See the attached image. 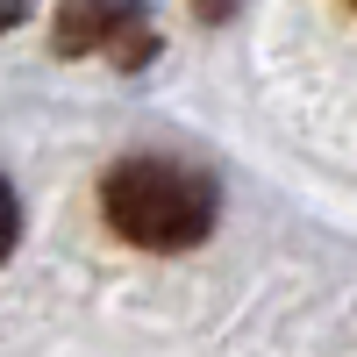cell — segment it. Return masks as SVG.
<instances>
[{
  "mask_svg": "<svg viewBox=\"0 0 357 357\" xmlns=\"http://www.w3.org/2000/svg\"><path fill=\"white\" fill-rule=\"evenodd\" d=\"M215 178L186 158H122L100 178V215L136 250H193L215 229Z\"/></svg>",
  "mask_w": 357,
  "mask_h": 357,
  "instance_id": "cell-1",
  "label": "cell"
},
{
  "mask_svg": "<svg viewBox=\"0 0 357 357\" xmlns=\"http://www.w3.org/2000/svg\"><path fill=\"white\" fill-rule=\"evenodd\" d=\"M57 50H107L114 65H143L151 57V22H143L136 8H72V15H57Z\"/></svg>",
  "mask_w": 357,
  "mask_h": 357,
  "instance_id": "cell-2",
  "label": "cell"
},
{
  "mask_svg": "<svg viewBox=\"0 0 357 357\" xmlns=\"http://www.w3.org/2000/svg\"><path fill=\"white\" fill-rule=\"evenodd\" d=\"M15 243H22V200H15L8 178H0V264L15 257Z\"/></svg>",
  "mask_w": 357,
  "mask_h": 357,
  "instance_id": "cell-3",
  "label": "cell"
},
{
  "mask_svg": "<svg viewBox=\"0 0 357 357\" xmlns=\"http://www.w3.org/2000/svg\"><path fill=\"white\" fill-rule=\"evenodd\" d=\"M15 22H22V8H0V29H15Z\"/></svg>",
  "mask_w": 357,
  "mask_h": 357,
  "instance_id": "cell-4",
  "label": "cell"
}]
</instances>
